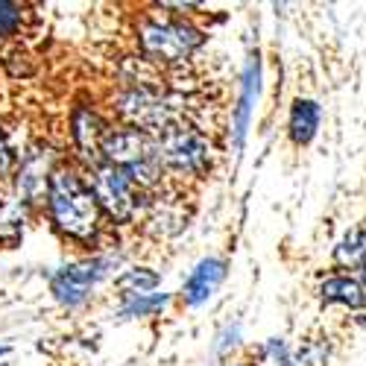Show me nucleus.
Masks as SVG:
<instances>
[{
    "instance_id": "obj_1",
    "label": "nucleus",
    "mask_w": 366,
    "mask_h": 366,
    "mask_svg": "<svg viewBox=\"0 0 366 366\" xmlns=\"http://www.w3.org/2000/svg\"><path fill=\"white\" fill-rule=\"evenodd\" d=\"M47 208L56 229L62 234L74 240H91L97 234L103 208L79 173L68 167H56L47 176Z\"/></svg>"
},
{
    "instance_id": "obj_2",
    "label": "nucleus",
    "mask_w": 366,
    "mask_h": 366,
    "mask_svg": "<svg viewBox=\"0 0 366 366\" xmlns=\"http://www.w3.org/2000/svg\"><path fill=\"white\" fill-rule=\"evenodd\" d=\"M103 162L127 170L138 188H152L162 179V152L159 138L138 127L112 129L103 144Z\"/></svg>"
},
{
    "instance_id": "obj_3",
    "label": "nucleus",
    "mask_w": 366,
    "mask_h": 366,
    "mask_svg": "<svg viewBox=\"0 0 366 366\" xmlns=\"http://www.w3.org/2000/svg\"><path fill=\"white\" fill-rule=\"evenodd\" d=\"M205 41L202 29H197L188 21H176V18H144L138 26V44L141 50L156 59V62H185L194 56V50Z\"/></svg>"
},
{
    "instance_id": "obj_4",
    "label": "nucleus",
    "mask_w": 366,
    "mask_h": 366,
    "mask_svg": "<svg viewBox=\"0 0 366 366\" xmlns=\"http://www.w3.org/2000/svg\"><path fill=\"white\" fill-rule=\"evenodd\" d=\"M159 152H162V164L179 173H191L199 176L205 173L208 162H211V144L208 138L188 127V124H173L167 129H162L159 135Z\"/></svg>"
},
{
    "instance_id": "obj_5",
    "label": "nucleus",
    "mask_w": 366,
    "mask_h": 366,
    "mask_svg": "<svg viewBox=\"0 0 366 366\" xmlns=\"http://www.w3.org/2000/svg\"><path fill=\"white\" fill-rule=\"evenodd\" d=\"M91 191H94L100 208L106 211L112 220L127 223V220L135 217L141 188L135 185V179L127 170H120V167H114L109 162L97 164L94 176H91Z\"/></svg>"
},
{
    "instance_id": "obj_6",
    "label": "nucleus",
    "mask_w": 366,
    "mask_h": 366,
    "mask_svg": "<svg viewBox=\"0 0 366 366\" xmlns=\"http://www.w3.org/2000/svg\"><path fill=\"white\" fill-rule=\"evenodd\" d=\"M112 267H114L112 258H88V261H79V264H68L59 272H53L50 290L62 305L76 308V305H82L88 299V293L97 287V282H103L109 276Z\"/></svg>"
},
{
    "instance_id": "obj_7",
    "label": "nucleus",
    "mask_w": 366,
    "mask_h": 366,
    "mask_svg": "<svg viewBox=\"0 0 366 366\" xmlns=\"http://www.w3.org/2000/svg\"><path fill=\"white\" fill-rule=\"evenodd\" d=\"M112 129H106L103 124V117L94 112V109H88V106H76L74 114H71V135H74V144L79 149V156L91 164H103V144L109 138Z\"/></svg>"
},
{
    "instance_id": "obj_8",
    "label": "nucleus",
    "mask_w": 366,
    "mask_h": 366,
    "mask_svg": "<svg viewBox=\"0 0 366 366\" xmlns=\"http://www.w3.org/2000/svg\"><path fill=\"white\" fill-rule=\"evenodd\" d=\"M226 279V261L220 258H205L194 267V272L188 276L185 287H182V299H185L188 308H199V305H205L211 296H214V290L220 287V282Z\"/></svg>"
},
{
    "instance_id": "obj_9",
    "label": "nucleus",
    "mask_w": 366,
    "mask_h": 366,
    "mask_svg": "<svg viewBox=\"0 0 366 366\" xmlns=\"http://www.w3.org/2000/svg\"><path fill=\"white\" fill-rule=\"evenodd\" d=\"M320 299L325 305H346V308L357 311L366 308V287L357 276H349V272H334L320 285Z\"/></svg>"
},
{
    "instance_id": "obj_10",
    "label": "nucleus",
    "mask_w": 366,
    "mask_h": 366,
    "mask_svg": "<svg viewBox=\"0 0 366 366\" xmlns=\"http://www.w3.org/2000/svg\"><path fill=\"white\" fill-rule=\"evenodd\" d=\"M320 129V106L308 97H296L290 106V120H287V135L296 147H308Z\"/></svg>"
},
{
    "instance_id": "obj_11",
    "label": "nucleus",
    "mask_w": 366,
    "mask_h": 366,
    "mask_svg": "<svg viewBox=\"0 0 366 366\" xmlns=\"http://www.w3.org/2000/svg\"><path fill=\"white\" fill-rule=\"evenodd\" d=\"M258 94V56H252V62L247 65V74H243V94H240V106H237V120H234V144H243V135H247L249 127V112H252V100Z\"/></svg>"
},
{
    "instance_id": "obj_12",
    "label": "nucleus",
    "mask_w": 366,
    "mask_h": 366,
    "mask_svg": "<svg viewBox=\"0 0 366 366\" xmlns=\"http://www.w3.org/2000/svg\"><path fill=\"white\" fill-rule=\"evenodd\" d=\"M334 261L340 267H363L366 264V229H352L334 249Z\"/></svg>"
},
{
    "instance_id": "obj_13",
    "label": "nucleus",
    "mask_w": 366,
    "mask_h": 366,
    "mask_svg": "<svg viewBox=\"0 0 366 366\" xmlns=\"http://www.w3.org/2000/svg\"><path fill=\"white\" fill-rule=\"evenodd\" d=\"M159 285V276L147 267H135V269H127L124 276L117 279V287L127 299H138V296H149Z\"/></svg>"
},
{
    "instance_id": "obj_14",
    "label": "nucleus",
    "mask_w": 366,
    "mask_h": 366,
    "mask_svg": "<svg viewBox=\"0 0 366 366\" xmlns=\"http://www.w3.org/2000/svg\"><path fill=\"white\" fill-rule=\"evenodd\" d=\"M164 305H167L164 293H149V296L127 299V305L120 308V317H149V314H159Z\"/></svg>"
},
{
    "instance_id": "obj_15",
    "label": "nucleus",
    "mask_w": 366,
    "mask_h": 366,
    "mask_svg": "<svg viewBox=\"0 0 366 366\" xmlns=\"http://www.w3.org/2000/svg\"><path fill=\"white\" fill-rule=\"evenodd\" d=\"M18 21H21V6L4 4V0H0V39L9 36L12 29L18 26Z\"/></svg>"
},
{
    "instance_id": "obj_16",
    "label": "nucleus",
    "mask_w": 366,
    "mask_h": 366,
    "mask_svg": "<svg viewBox=\"0 0 366 366\" xmlns=\"http://www.w3.org/2000/svg\"><path fill=\"white\" fill-rule=\"evenodd\" d=\"M12 164H15V156H12V147L4 135V129H0V176H9L12 173Z\"/></svg>"
},
{
    "instance_id": "obj_17",
    "label": "nucleus",
    "mask_w": 366,
    "mask_h": 366,
    "mask_svg": "<svg viewBox=\"0 0 366 366\" xmlns=\"http://www.w3.org/2000/svg\"><path fill=\"white\" fill-rule=\"evenodd\" d=\"M0 355H4V349H0Z\"/></svg>"
}]
</instances>
